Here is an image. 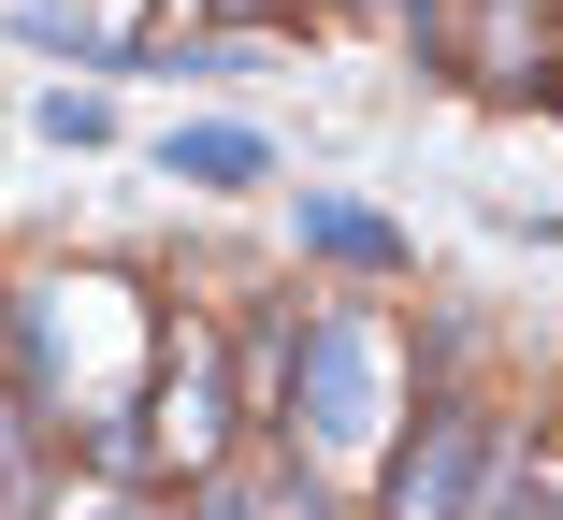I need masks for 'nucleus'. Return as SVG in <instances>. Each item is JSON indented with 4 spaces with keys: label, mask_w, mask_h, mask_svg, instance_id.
<instances>
[{
    "label": "nucleus",
    "mask_w": 563,
    "mask_h": 520,
    "mask_svg": "<svg viewBox=\"0 0 563 520\" xmlns=\"http://www.w3.org/2000/svg\"><path fill=\"white\" fill-rule=\"evenodd\" d=\"M246 347L275 362V434L289 449H362L376 434V347H362L347 303H261Z\"/></svg>",
    "instance_id": "nucleus-1"
},
{
    "label": "nucleus",
    "mask_w": 563,
    "mask_h": 520,
    "mask_svg": "<svg viewBox=\"0 0 563 520\" xmlns=\"http://www.w3.org/2000/svg\"><path fill=\"white\" fill-rule=\"evenodd\" d=\"M492 449H506V420H492V405H463V390H433L419 420L390 434V477H376V520H477V477H492Z\"/></svg>",
    "instance_id": "nucleus-2"
},
{
    "label": "nucleus",
    "mask_w": 563,
    "mask_h": 520,
    "mask_svg": "<svg viewBox=\"0 0 563 520\" xmlns=\"http://www.w3.org/2000/svg\"><path fill=\"white\" fill-rule=\"evenodd\" d=\"M145 449H159L174 477L232 463V347H188V362L159 376V405H145Z\"/></svg>",
    "instance_id": "nucleus-3"
},
{
    "label": "nucleus",
    "mask_w": 563,
    "mask_h": 520,
    "mask_svg": "<svg viewBox=\"0 0 563 520\" xmlns=\"http://www.w3.org/2000/svg\"><path fill=\"white\" fill-rule=\"evenodd\" d=\"M289 232H303V261H332V275H405V232L376 218V202H332V188H303V202H289Z\"/></svg>",
    "instance_id": "nucleus-4"
},
{
    "label": "nucleus",
    "mask_w": 563,
    "mask_h": 520,
    "mask_svg": "<svg viewBox=\"0 0 563 520\" xmlns=\"http://www.w3.org/2000/svg\"><path fill=\"white\" fill-rule=\"evenodd\" d=\"M159 174H174V188H261L275 145H261L246 117H174V131H159Z\"/></svg>",
    "instance_id": "nucleus-5"
},
{
    "label": "nucleus",
    "mask_w": 563,
    "mask_h": 520,
    "mask_svg": "<svg viewBox=\"0 0 563 520\" xmlns=\"http://www.w3.org/2000/svg\"><path fill=\"white\" fill-rule=\"evenodd\" d=\"M477 520H563V463L506 434V449H492V477H477Z\"/></svg>",
    "instance_id": "nucleus-6"
},
{
    "label": "nucleus",
    "mask_w": 563,
    "mask_h": 520,
    "mask_svg": "<svg viewBox=\"0 0 563 520\" xmlns=\"http://www.w3.org/2000/svg\"><path fill=\"white\" fill-rule=\"evenodd\" d=\"M30 131H44V145H117V101H101V87H44Z\"/></svg>",
    "instance_id": "nucleus-7"
},
{
    "label": "nucleus",
    "mask_w": 563,
    "mask_h": 520,
    "mask_svg": "<svg viewBox=\"0 0 563 520\" xmlns=\"http://www.w3.org/2000/svg\"><path fill=\"white\" fill-rule=\"evenodd\" d=\"M30 420H44V390L0 376V477H30Z\"/></svg>",
    "instance_id": "nucleus-8"
},
{
    "label": "nucleus",
    "mask_w": 563,
    "mask_h": 520,
    "mask_svg": "<svg viewBox=\"0 0 563 520\" xmlns=\"http://www.w3.org/2000/svg\"><path fill=\"white\" fill-rule=\"evenodd\" d=\"M217 15H261V0H217Z\"/></svg>",
    "instance_id": "nucleus-9"
}]
</instances>
